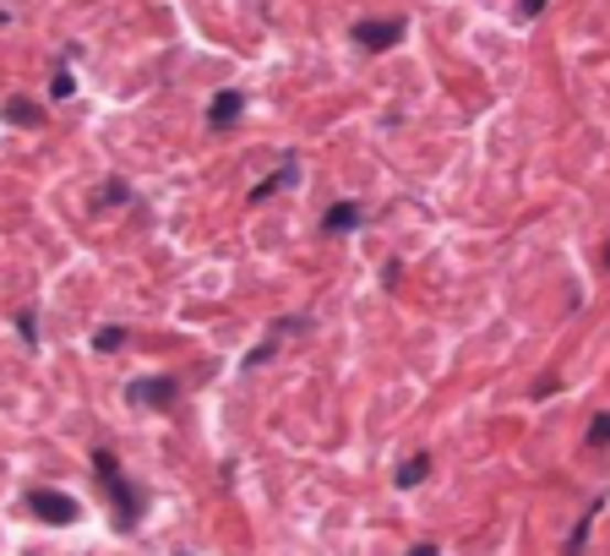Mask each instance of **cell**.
<instances>
[{
  "mask_svg": "<svg viewBox=\"0 0 610 556\" xmlns=\"http://www.w3.org/2000/svg\"><path fill=\"white\" fill-rule=\"evenodd\" d=\"M93 469H98V485H104L109 502H115V524H120V530H137V518L148 513V491H137V485L120 474V463H115L109 448L93 453Z\"/></svg>",
  "mask_w": 610,
  "mask_h": 556,
  "instance_id": "obj_1",
  "label": "cell"
},
{
  "mask_svg": "<svg viewBox=\"0 0 610 556\" xmlns=\"http://www.w3.org/2000/svg\"><path fill=\"white\" fill-rule=\"evenodd\" d=\"M28 507H33V518H44V524H55V530H66V524H77V518H83L77 496H66V491H50V485L28 491Z\"/></svg>",
  "mask_w": 610,
  "mask_h": 556,
  "instance_id": "obj_2",
  "label": "cell"
},
{
  "mask_svg": "<svg viewBox=\"0 0 610 556\" xmlns=\"http://www.w3.org/2000/svg\"><path fill=\"white\" fill-rule=\"evenodd\" d=\"M354 39H360V50L382 55L404 39V17H365V22H354Z\"/></svg>",
  "mask_w": 610,
  "mask_h": 556,
  "instance_id": "obj_3",
  "label": "cell"
},
{
  "mask_svg": "<svg viewBox=\"0 0 610 556\" xmlns=\"http://www.w3.org/2000/svg\"><path fill=\"white\" fill-rule=\"evenodd\" d=\"M174 398H180L174 376H142L126 387V404H137V409H174Z\"/></svg>",
  "mask_w": 610,
  "mask_h": 556,
  "instance_id": "obj_4",
  "label": "cell"
},
{
  "mask_svg": "<svg viewBox=\"0 0 610 556\" xmlns=\"http://www.w3.org/2000/svg\"><path fill=\"white\" fill-rule=\"evenodd\" d=\"M240 115H246V93H235V88H224L207 104V126H213V131H229Z\"/></svg>",
  "mask_w": 610,
  "mask_h": 556,
  "instance_id": "obj_5",
  "label": "cell"
},
{
  "mask_svg": "<svg viewBox=\"0 0 610 556\" xmlns=\"http://www.w3.org/2000/svg\"><path fill=\"white\" fill-rule=\"evenodd\" d=\"M300 328H306V317H283V322H272V333L261 339L252 355H246V366H261V361H272V355H278V339H283V333H300Z\"/></svg>",
  "mask_w": 610,
  "mask_h": 556,
  "instance_id": "obj_6",
  "label": "cell"
},
{
  "mask_svg": "<svg viewBox=\"0 0 610 556\" xmlns=\"http://www.w3.org/2000/svg\"><path fill=\"white\" fill-rule=\"evenodd\" d=\"M295 181H300V159H295V153H283V164H278L261 185H252V202H267L272 191H283V185H295Z\"/></svg>",
  "mask_w": 610,
  "mask_h": 556,
  "instance_id": "obj_7",
  "label": "cell"
},
{
  "mask_svg": "<svg viewBox=\"0 0 610 556\" xmlns=\"http://www.w3.org/2000/svg\"><path fill=\"white\" fill-rule=\"evenodd\" d=\"M365 224V213L354 207V202H333L328 213H322V235H344V229H360Z\"/></svg>",
  "mask_w": 610,
  "mask_h": 556,
  "instance_id": "obj_8",
  "label": "cell"
},
{
  "mask_svg": "<svg viewBox=\"0 0 610 556\" xmlns=\"http://www.w3.org/2000/svg\"><path fill=\"white\" fill-rule=\"evenodd\" d=\"M426 474H431V453H415V459L398 469V485H404V491H415V485H420Z\"/></svg>",
  "mask_w": 610,
  "mask_h": 556,
  "instance_id": "obj_9",
  "label": "cell"
},
{
  "mask_svg": "<svg viewBox=\"0 0 610 556\" xmlns=\"http://www.w3.org/2000/svg\"><path fill=\"white\" fill-rule=\"evenodd\" d=\"M6 120H17V126H39L44 109H39L33 98H11V104H6Z\"/></svg>",
  "mask_w": 610,
  "mask_h": 556,
  "instance_id": "obj_10",
  "label": "cell"
},
{
  "mask_svg": "<svg viewBox=\"0 0 610 556\" xmlns=\"http://www.w3.org/2000/svg\"><path fill=\"white\" fill-rule=\"evenodd\" d=\"M120 344H126V328H98V333H93V350H98V355H115Z\"/></svg>",
  "mask_w": 610,
  "mask_h": 556,
  "instance_id": "obj_11",
  "label": "cell"
},
{
  "mask_svg": "<svg viewBox=\"0 0 610 556\" xmlns=\"http://www.w3.org/2000/svg\"><path fill=\"white\" fill-rule=\"evenodd\" d=\"M589 442H595V448H610V415H595V426H589Z\"/></svg>",
  "mask_w": 610,
  "mask_h": 556,
  "instance_id": "obj_12",
  "label": "cell"
},
{
  "mask_svg": "<svg viewBox=\"0 0 610 556\" xmlns=\"http://www.w3.org/2000/svg\"><path fill=\"white\" fill-rule=\"evenodd\" d=\"M98 202H131V185H126V181H109V185H104V196H98Z\"/></svg>",
  "mask_w": 610,
  "mask_h": 556,
  "instance_id": "obj_13",
  "label": "cell"
},
{
  "mask_svg": "<svg viewBox=\"0 0 610 556\" xmlns=\"http://www.w3.org/2000/svg\"><path fill=\"white\" fill-rule=\"evenodd\" d=\"M17 333L33 344V339H39V317H33V311H22V317H17Z\"/></svg>",
  "mask_w": 610,
  "mask_h": 556,
  "instance_id": "obj_14",
  "label": "cell"
},
{
  "mask_svg": "<svg viewBox=\"0 0 610 556\" xmlns=\"http://www.w3.org/2000/svg\"><path fill=\"white\" fill-rule=\"evenodd\" d=\"M50 93H55V98H72V93H77V83H72V72H55V83H50Z\"/></svg>",
  "mask_w": 610,
  "mask_h": 556,
  "instance_id": "obj_15",
  "label": "cell"
},
{
  "mask_svg": "<svg viewBox=\"0 0 610 556\" xmlns=\"http://www.w3.org/2000/svg\"><path fill=\"white\" fill-rule=\"evenodd\" d=\"M409 556H436V546H431V541H420V546H415Z\"/></svg>",
  "mask_w": 610,
  "mask_h": 556,
  "instance_id": "obj_16",
  "label": "cell"
},
{
  "mask_svg": "<svg viewBox=\"0 0 610 556\" xmlns=\"http://www.w3.org/2000/svg\"><path fill=\"white\" fill-rule=\"evenodd\" d=\"M606 268H610V252H606Z\"/></svg>",
  "mask_w": 610,
  "mask_h": 556,
  "instance_id": "obj_17",
  "label": "cell"
},
{
  "mask_svg": "<svg viewBox=\"0 0 610 556\" xmlns=\"http://www.w3.org/2000/svg\"><path fill=\"white\" fill-rule=\"evenodd\" d=\"M0 22H6V11H0Z\"/></svg>",
  "mask_w": 610,
  "mask_h": 556,
  "instance_id": "obj_18",
  "label": "cell"
}]
</instances>
